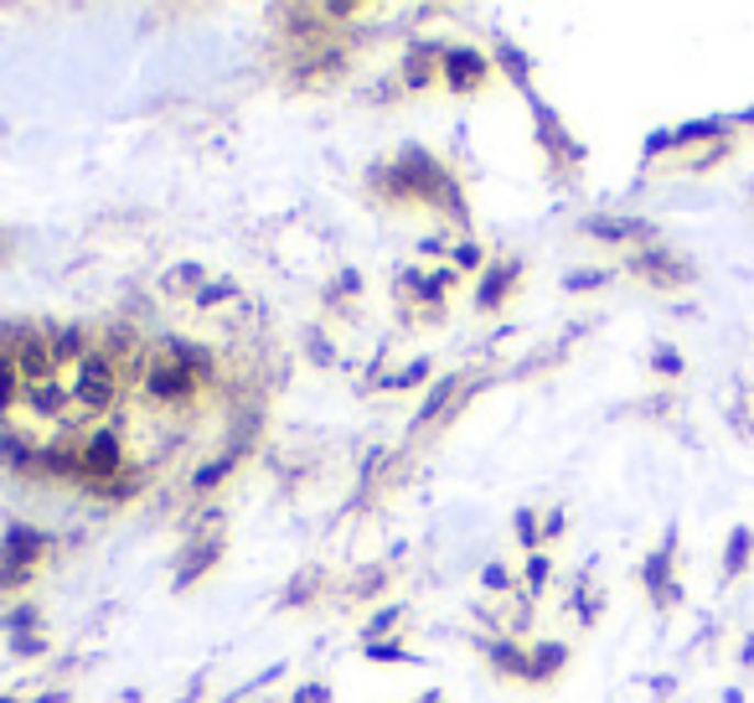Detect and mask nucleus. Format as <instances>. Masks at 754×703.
I'll use <instances>...</instances> for the list:
<instances>
[{"mask_svg": "<svg viewBox=\"0 0 754 703\" xmlns=\"http://www.w3.org/2000/svg\"><path fill=\"white\" fill-rule=\"evenodd\" d=\"M78 398H84L88 409H99V404L114 398V377H109V367H103L99 358L84 362V373H78Z\"/></svg>", "mask_w": 754, "mask_h": 703, "instance_id": "f257e3e1", "label": "nucleus"}, {"mask_svg": "<svg viewBox=\"0 0 754 703\" xmlns=\"http://www.w3.org/2000/svg\"><path fill=\"white\" fill-rule=\"evenodd\" d=\"M5 398H11V367L0 362V404H5Z\"/></svg>", "mask_w": 754, "mask_h": 703, "instance_id": "f03ea898", "label": "nucleus"}]
</instances>
